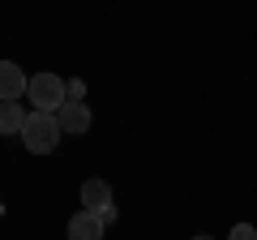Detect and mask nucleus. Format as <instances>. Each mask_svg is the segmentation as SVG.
I'll list each match as a JSON object with an SVG mask.
<instances>
[{"label":"nucleus","instance_id":"obj_10","mask_svg":"<svg viewBox=\"0 0 257 240\" xmlns=\"http://www.w3.org/2000/svg\"><path fill=\"white\" fill-rule=\"evenodd\" d=\"M193 240H214V236H193Z\"/></svg>","mask_w":257,"mask_h":240},{"label":"nucleus","instance_id":"obj_5","mask_svg":"<svg viewBox=\"0 0 257 240\" xmlns=\"http://www.w3.org/2000/svg\"><path fill=\"white\" fill-rule=\"evenodd\" d=\"M56 120H60L64 133H77V138H82V133L90 129V107H86L82 99H69L60 111H56Z\"/></svg>","mask_w":257,"mask_h":240},{"label":"nucleus","instance_id":"obj_3","mask_svg":"<svg viewBox=\"0 0 257 240\" xmlns=\"http://www.w3.org/2000/svg\"><path fill=\"white\" fill-rule=\"evenodd\" d=\"M82 206L90 214H99L103 223H116V202H111V185L107 180H86L82 185Z\"/></svg>","mask_w":257,"mask_h":240},{"label":"nucleus","instance_id":"obj_4","mask_svg":"<svg viewBox=\"0 0 257 240\" xmlns=\"http://www.w3.org/2000/svg\"><path fill=\"white\" fill-rule=\"evenodd\" d=\"M26 86H30V77L13 60H0V103H18L26 94Z\"/></svg>","mask_w":257,"mask_h":240},{"label":"nucleus","instance_id":"obj_9","mask_svg":"<svg viewBox=\"0 0 257 240\" xmlns=\"http://www.w3.org/2000/svg\"><path fill=\"white\" fill-rule=\"evenodd\" d=\"M69 99H86V82H82V77L69 82Z\"/></svg>","mask_w":257,"mask_h":240},{"label":"nucleus","instance_id":"obj_1","mask_svg":"<svg viewBox=\"0 0 257 240\" xmlns=\"http://www.w3.org/2000/svg\"><path fill=\"white\" fill-rule=\"evenodd\" d=\"M60 138H64V129H60V120H56V111H30L26 116L22 142H26L30 155H52L60 146Z\"/></svg>","mask_w":257,"mask_h":240},{"label":"nucleus","instance_id":"obj_2","mask_svg":"<svg viewBox=\"0 0 257 240\" xmlns=\"http://www.w3.org/2000/svg\"><path fill=\"white\" fill-rule=\"evenodd\" d=\"M26 99L35 103V111H60L69 103V82L56 73H35L26 86Z\"/></svg>","mask_w":257,"mask_h":240},{"label":"nucleus","instance_id":"obj_6","mask_svg":"<svg viewBox=\"0 0 257 240\" xmlns=\"http://www.w3.org/2000/svg\"><path fill=\"white\" fill-rule=\"evenodd\" d=\"M103 227H107V223H103L99 214L77 210L73 219H69V240H103Z\"/></svg>","mask_w":257,"mask_h":240},{"label":"nucleus","instance_id":"obj_8","mask_svg":"<svg viewBox=\"0 0 257 240\" xmlns=\"http://www.w3.org/2000/svg\"><path fill=\"white\" fill-rule=\"evenodd\" d=\"M227 240H257V227H248V223H236Z\"/></svg>","mask_w":257,"mask_h":240},{"label":"nucleus","instance_id":"obj_11","mask_svg":"<svg viewBox=\"0 0 257 240\" xmlns=\"http://www.w3.org/2000/svg\"><path fill=\"white\" fill-rule=\"evenodd\" d=\"M0 214H5V206H0Z\"/></svg>","mask_w":257,"mask_h":240},{"label":"nucleus","instance_id":"obj_7","mask_svg":"<svg viewBox=\"0 0 257 240\" xmlns=\"http://www.w3.org/2000/svg\"><path fill=\"white\" fill-rule=\"evenodd\" d=\"M26 116H30V111L22 107V103H0V138H13V133L22 138V129H26Z\"/></svg>","mask_w":257,"mask_h":240}]
</instances>
